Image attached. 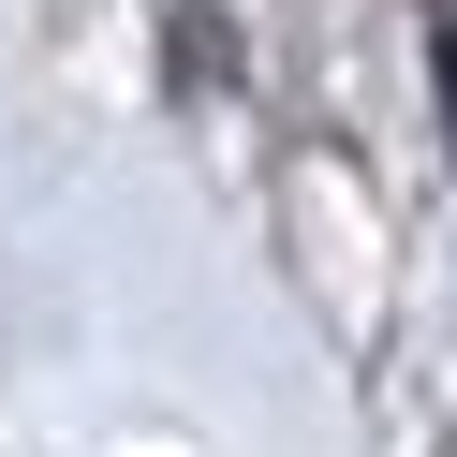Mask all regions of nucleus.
I'll list each match as a JSON object with an SVG mask.
<instances>
[{
	"label": "nucleus",
	"mask_w": 457,
	"mask_h": 457,
	"mask_svg": "<svg viewBox=\"0 0 457 457\" xmlns=\"http://www.w3.org/2000/svg\"><path fill=\"white\" fill-rule=\"evenodd\" d=\"M443 119H457V15H443Z\"/></svg>",
	"instance_id": "f257e3e1"
}]
</instances>
